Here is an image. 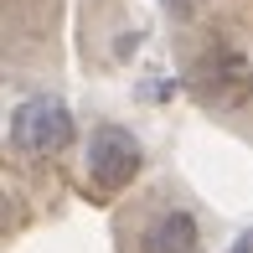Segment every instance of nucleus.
Wrapping results in <instances>:
<instances>
[{"label":"nucleus","mask_w":253,"mask_h":253,"mask_svg":"<svg viewBox=\"0 0 253 253\" xmlns=\"http://www.w3.org/2000/svg\"><path fill=\"white\" fill-rule=\"evenodd\" d=\"M233 253H253V233H243V243H238Z\"/></svg>","instance_id":"39448f33"},{"label":"nucleus","mask_w":253,"mask_h":253,"mask_svg":"<svg viewBox=\"0 0 253 253\" xmlns=\"http://www.w3.org/2000/svg\"><path fill=\"white\" fill-rule=\"evenodd\" d=\"M197 88H202L207 98H217V103H238L253 88V67L238 52H212L197 67Z\"/></svg>","instance_id":"7ed1b4c3"},{"label":"nucleus","mask_w":253,"mask_h":253,"mask_svg":"<svg viewBox=\"0 0 253 253\" xmlns=\"http://www.w3.org/2000/svg\"><path fill=\"white\" fill-rule=\"evenodd\" d=\"M88 176H93L98 191H124L134 176H140V140L119 124H103L88 140Z\"/></svg>","instance_id":"f03ea898"},{"label":"nucleus","mask_w":253,"mask_h":253,"mask_svg":"<svg viewBox=\"0 0 253 253\" xmlns=\"http://www.w3.org/2000/svg\"><path fill=\"white\" fill-rule=\"evenodd\" d=\"M197 248H202V233L191 212H160L140 243V253H197Z\"/></svg>","instance_id":"20e7f679"},{"label":"nucleus","mask_w":253,"mask_h":253,"mask_svg":"<svg viewBox=\"0 0 253 253\" xmlns=\"http://www.w3.org/2000/svg\"><path fill=\"white\" fill-rule=\"evenodd\" d=\"M10 140L26 155H57L67 140H73V114L57 98H26L16 114H10Z\"/></svg>","instance_id":"f257e3e1"}]
</instances>
